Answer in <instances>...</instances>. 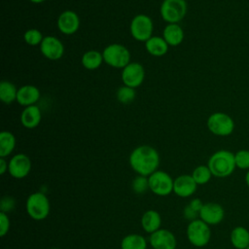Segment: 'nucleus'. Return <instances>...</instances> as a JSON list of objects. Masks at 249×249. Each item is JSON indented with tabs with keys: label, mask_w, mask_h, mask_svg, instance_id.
<instances>
[{
	"label": "nucleus",
	"mask_w": 249,
	"mask_h": 249,
	"mask_svg": "<svg viewBox=\"0 0 249 249\" xmlns=\"http://www.w3.org/2000/svg\"><path fill=\"white\" fill-rule=\"evenodd\" d=\"M186 0H163L160 13L162 19L168 23H178L187 14Z\"/></svg>",
	"instance_id": "0eeeda50"
},
{
	"label": "nucleus",
	"mask_w": 249,
	"mask_h": 249,
	"mask_svg": "<svg viewBox=\"0 0 249 249\" xmlns=\"http://www.w3.org/2000/svg\"><path fill=\"white\" fill-rule=\"evenodd\" d=\"M132 191L137 195L144 194L149 189V180L147 176L137 175L131 183Z\"/></svg>",
	"instance_id": "7c9ffc66"
},
{
	"label": "nucleus",
	"mask_w": 249,
	"mask_h": 249,
	"mask_svg": "<svg viewBox=\"0 0 249 249\" xmlns=\"http://www.w3.org/2000/svg\"><path fill=\"white\" fill-rule=\"evenodd\" d=\"M16 147V137L10 131H2L0 133V158L10 156Z\"/></svg>",
	"instance_id": "393cba45"
},
{
	"label": "nucleus",
	"mask_w": 249,
	"mask_h": 249,
	"mask_svg": "<svg viewBox=\"0 0 249 249\" xmlns=\"http://www.w3.org/2000/svg\"><path fill=\"white\" fill-rule=\"evenodd\" d=\"M186 233L190 243L196 247H204L209 243L211 238L210 226L199 218L189 223Z\"/></svg>",
	"instance_id": "39448f33"
},
{
	"label": "nucleus",
	"mask_w": 249,
	"mask_h": 249,
	"mask_svg": "<svg viewBox=\"0 0 249 249\" xmlns=\"http://www.w3.org/2000/svg\"><path fill=\"white\" fill-rule=\"evenodd\" d=\"M58 30L65 35H72L78 31L80 27L79 16L71 10L62 12L57 18Z\"/></svg>",
	"instance_id": "2eb2a0df"
},
{
	"label": "nucleus",
	"mask_w": 249,
	"mask_h": 249,
	"mask_svg": "<svg viewBox=\"0 0 249 249\" xmlns=\"http://www.w3.org/2000/svg\"><path fill=\"white\" fill-rule=\"evenodd\" d=\"M121 78L124 86L135 89L143 83L145 79V69L142 64L138 62H130L123 69Z\"/></svg>",
	"instance_id": "9d476101"
},
{
	"label": "nucleus",
	"mask_w": 249,
	"mask_h": 249,
	"mask_svg": "<svg viewBox=\"0 0 249 249\" xmlns=\"http://www.w3.org/2000/svg\"><path fill=\"white\" fill-rule=\"evenodd\" d=\"M247 249H249V246H248V247H247Z\"/></svg>",
	"instance_id": "ea45409f"
},
{
	"label": "nucleus",
	"mask_w": 249,
	"mask_h": 249,
	"mask_svg": "<svg viewBox=\"0 0 249 249\" xmlns=\"http://www.w3.org/2000/svg\"><path fill=\"white\" fill-rule=\"evenodd\" d=\"M162 37L168 46H179L184 40V31L178 23H168L162 32Z\"/></svg>",
	"instance_id": "6ab92c4d"
},
{
	"label": "nucleus",
	"mask_w": 249,
	"mask_h": 249,
	"mask_svg": "<svg viewBox=\"0 0 249 249\" xmlns=\"http://www.w3.org/2000/svg\"><path fill=\"white\" fill-rule=\"evenodd\" d=\"M40 98V90L32 85H24L18 89L17 101L19 105L27 107L34 105Z\"/></svg>",
	"instance_id": "f3484780"
},
{
	"label": "nucleus",
	"mask_w": 249,
	"mask_h": 249,
	"mask_svg": "<svg viewBox=\"0 0 249 249\" xmlns=\"http://www.w3.org/2000/svg\"><path fill=\"white\" fill-rule=\"evenodd\" d=\"M40 51L46 58L57 60L61 58L64 53V46L58 38L49 35L44 37L40 45Z\"/></svg>",
	"instance_id": "4468645a"
},
{
	"label": "nucleus",
	"mask_w": 249,
	"mask_h": 249,
	"mask_svg": "<svg viewBox=\"0 0 249 249\" xmlns=\"http://www.w3.org/2000/svg\"><path fill=\"white\" fill-rule=\"evenodd\" d=\"M189 206H190L193 210H195L196 212L199 213L200 209H201L202 206H203V202H202V200H201L200 198H193V199L190 201Z\"/></svg>",
	"instance_id": "f704fd0d"
},
{
	"label": "nucleus",
	"mask_w": 249,
	"mask_h": 249,
	"mask_svg": "<svg viewBox=\"0 0 249 249\" xmlns=\"http://www.w3.org/2000/svg\"><path fill=\"white\" fill-rule=\"evenodd\" d=\"M10 219L7 213L0 212V236L4 237L10 230Z\"/></svg>",
	"instance_id": "473e14b6"
},
{
	"label": "nucleus",
	"mask_w": 249,
	"mask_h": 249,
	"mask_svg": "<svg viewBox=\"0 0 249 249\" xmlns=\"http://www.w3.org/2000/svg\"><path fill=\"white\" fill-rule=\"evenodd\" d=\"M154 24L150 17L144 14H139L135 16L130 22L129 30L131 36L140 42H146L153 35Z\"/></svg>",
	"instance_id": "6e6552de"
},
{
	"label": "nucleus",
	"mask_w": 249,
	"mask_h": 249,
	"mask_svg": "<svg viewBox=\"0 0 249 249\" xmlns=\"http://www.w3.org/2000/svg\"><path fill=\"white\" fill-rule=\"evenodd\" d=\"M198 218L209 226L218 225L225 218L224 207L218 202H205L198 213Z\"/></svg>",
	"instance_id": "9b49d317"
},
{
	"label": "nucleus",
	"mask_w": 249,
	"mask_h": 249,
	"mask_svg": "<svg viewBox=\"0 0 249 249\" xmlns=\"http://www.w3.org/2000/svg\"><path fill=\"white\" fill-rule=\"evenodd\" d=\"M25 207L28 216L35 221L45 220L49 216L51 209L49 198L41 192L29 195L26 199Z\"/></svg>",
	"instance_id": "7ed1b4c3"
},
{
	"label": "nucleus",
	"mask_w": 249,
	"mask_h": 249,
	"mask_svg": "<svg viewBox=\"0 0 249 249\" xmlns=\"http://www.w3.org/2000/svg\"><path fill=\"white\" fill-rule=\"evenodd\" d=\"M18 89L16 86L9 81H2L0 84V99L5 104H11L17 100Z\"/></svg>",
	"instance_id": "a878e982"
},
{
	"label": "nucleus",
	"mask_w": 249,
	"mask_h": 249,
	"mask_svg": "<svg viewBox=\"0 0 249 249\" xmlns=\"http://www.w3.org/2000/svg\"><path fill=\"white\" fill-rule=\"evenodd\" d=\"M230 240L235 249H247L249 246V231L243 226H236L230 233Z\"/></svg>",
	"instance_id": "412c9836"
},
{
	"label": "nucleus",
	"mask_w": 249,
	"mask_h": 249,
	"mask_svg": "<svg viewBox=\"0 0 249 249\" xmlns=\"http://www.w3.org/2000/svg\"><path fill=\"white\" fill-rule=\"evenodd\" d=\"M129 165L138 174L149 177L158 170L160 155L158 151L149 145L136 147L129 155Z\"/></svg>",
	"instance_id": "f257e3e1"
},
{
	"label": "nucleus",
	"mask_w": 249,
	"mask_h": 249,
	"mask_svg": "<svg viewBox=\"0 0 249 249\" xmlns=\"http://www.w3.org/2000/svg\"><path fill=\"white\" fill-rule=\"evenodd\" d=\"M244 180H245L246 186H247L248 189H249V170H247V172H246V174H245V177H244Z\"/></svg>",
	"instance_id": "e433bc0d"
},
{
	"label": "nucleus",
	"mask_w": 249,
	"mask_h": 249,
	"mask_svg": "<svg viewBox=\"0 0 249 249\" xmlns=\"http://www.w3.org/2000/svg\"><path fill=\"white\" fill-rule=\"evenodd\" d=\"M30 2H32V3H34V4H40V3H43V2H45L46 0H29Z\"/></svg>",
	"instance_id": "4c0bfd02"
},
{
	"label": "nucleus",
	"mask_w": 249,
	"mask_h": 249,
	"mask_svg": "<svg viewBox=\"0 0 249 249\" xmlns=\"http://www.w3.org/2000/svg\"><path fill=\"white\" fill-rule=\"evenodd\" d=\"M150 245L153 249H176L177 240L172 231L160 229L150 234Z\"/></svg>",
	"instance_id": "ddd939ff"
},
{
	"label": "nucleus",
	"mask_w": 249,
	"mask_h": 249,
	"mask_svg": "<svg viewBox=\"0 0 249 249\" xmlns=\"http://www.w3.org/2000/svg\"><path fill=\"white\" fill-rule=\"evenodd\" d=\"M42 119L41 110L37 105L25 107L20 114V123L26 128H35L39 125Z\"/></svg>",
	"instance_id": "a211bd4d"
},
{
	"label": "nucleus",
	"mask_w": 249,
	"mask_h": 249,
	"mask_svg": "<svg viewBox=\"0 0 249 249\" xmlns=\"http://www.w3.org/2000/svg\"><path fill=\"white\" fill-rule=\"evenodd\" d=\"M121 249H147V240L140 234L130 233L122 239Z\"/></svg>",
	"instance_id": "b1692460"
},
{
	"label": "nucleus",
	"mask_w": 249,
	"mask_h": 249,
	"mask_svg": "<svg viewBox=\"0 0 249 249\" xmlns=\"http://www.w3.org/2000/svg\"><path fill=\"white\" fill-rule=\"evenodd\" d=\"M207 165L213 176L226 178L231 175L236 168L234 153L229 150H219L210 156Z\"/></svg>",
	"instance_id": "f03ea898"
},
{
	"label": "nucleus",
	"mask_w": 249,
	"mask_h": 249,
	"mask_svg": "<svg viewBox=\"0 0 249 249\" xmlns=\"http://www.w3.org/2000/svg\"><path fill=\"white\" fill-rule=\"evenodd\" d=\"M191 175L197 185H204V184L208 183L210 181L211 177L213 176L207 164L206 165L201 164V165L196 166L193 170Z\"/></svg>",
	"instance_id": "bb28decb"
},
{
	"label": "nucleus",
	"mask_w": 249,
	"mask_h": 249,
	"mask_svg": "<svg viewBox=\"0 0 249 249\" xmlns=\"http://www.w3.org/2000/svg\"><path fill=\"white\" fill-rule=\"evenodd\" d=\"M8 166H9V162H7L5 158H0V174L1 175L5 174V172L8 170Z\"/></svg>",
	"instance_id": "c9c22d12"
},
{
	"label": "nucleus",
	"mask_w": 249,
	"mask_h": 249,
	"mask_svg": "<svg viewBox=\"0 0 249 249\" xmlns=\"http://www.w3.org/2000/svg\"><path fill=\"white\" fill-rule=\"evenodd\" d=\"M160 225L161 217L158 211L150 209L143 213L141 217V226L146 232L151 234L157 231L160 229Z\"/></svg>",
	"instance_id": "aec40b11"
},
{
	"label": "nucleus",
	"mask_w": 249,
	"mask_h": 249,
	"mask_svg": "<svg viewBox=\"0 0 249 249\" xmlns=\"http://www.w3.org/2000/svg\"><path fill=\"white\" fill-rule=\"evenodd\" d=\"M183 215H184V218L187 219V220H189L190 222H191V221H194V220H196V219H198V218H197V217H198V213L196 212L195 210H193V209L189 206V204H188L187 206H185V208H184V210H183Z\"/></svg>",
	"instance_id": "72a5a7b5"
},
{
	"label": "nucleus",
	"mask_w": 249,
	"mask_h": 249,
	"mask_svg": "<svg viewBox=\"0 0 249 249\" xmlns=\"http://www.w3.org/2000/svg\"><path fill=\"white\" fill-rule=\"evenodd\" d=\"M15 206H16V200L14 199V197L10 196H5L1 198V201H0L1 212L8 213L12 211L15 208Z\"/></svg>",
	"instance_id": "2f4dec72"
},
{
	"label": "nucleus",
	"mask_w": 249,
	"mask_h": 249,
	"mask_svg": "<svg viewBox=\"0 0 249 249\" xmlns=\"http://www.w3.org/2000/svg\"><path fill=\"white\" fill-rule=\"evenodd\" d=\"M168 44L160 36H152L149 40L145 42L146 51L154 56H162L168 52Z\"/></svg>",
	"instance_id": "4be33fe9"
},
{
	"label": "nucleus",
	"mask_w": 249,
	"mask_h": 249,
	"mask_svg": "<svg viewBox=\"0 0 249 249\" xmlns=\"http://www.w3.org/2000/svg\"><path fill=\"white\" fill-rule=\"evenodd\" d=\"M207 128L211 133L217 136H228L234 129V122L232 118L223 112H215L211 114L206 122Z\"/></svg>",
	"instance_id": "423d86ee"
},
{
	"label": "nucleus",
	"mask_w": 249,
	"mask_h": 249,
	"mask_svg": "<svg viewBox=\"0 0 249 249\" xmlns=\"http://www.w3.org/2000/svg\"><path fill=\"white\" fill-rule=\"evenodd\" d=\"M234 160L237 168L241 170H249V150H238L234 153Z\"/></svg>",
	"instance_id": "c756f323"
},
{
	"label": "nucleus",
	"mask_w": 249,
	"mask_h": 249,
	"mask_svg": "<svg viewBox=\"0 0 249 249\" xmlns=\"http://www.w3.org/2000/svg\"><path fill=\"white\" fill-rule=\"evenodd\" d=\"M116 96L119 102L123 104H129L132 102L136 96L135 89L133 88L127 87V86H122L118 89L116 92Z\"/></svg>",
	"instance_id": "cd10ccee"
},
{
	"label": "nucleus",
	"mask_w": 249,
	"mask_h": 249,
	"mask_svg": "<svg viewBox=\"0 0 249 249\" xmlns=\"http://www.w3.org/2000/svg\"><path fill=\"white\" fill-rule=\"evenodd\" d=\"M104 62L109 66L124 69L130 63V53L128 49L121 44H110L102 52Z\"/></svg>",
	"instance_id": "20e7f679"
},
{
	"label": "nucleus",
	"mask_w": 249,
	"mask_h": 249,
	"mask_svg": "<svg viewBox=\"0 0 249 249\" xmlns=\"http://www.w3.org/2000/svg\"><path fill=\"white\" fill-rule=\"evenodd\" d=\"M23 39L25 43L29 46H38L41 45L44 37L41 31H39L36 28H31L24 32Z\"/></svg>",
	"instance_id": "c85d7f7f"
},
{
	"label": "nucleus",
	"mask_w": 249,
	"mask_h": 249,
	"mask_svg": "<svg viewBox=\"0 0 249 249\" xmlns=\"http://www.w3.org/2000/svg\"><path fill=\"white\" fill-rule=\"evenodd\" d=\"M31 160L25 154H17L9 160L8 171L15 179H22L31 171Z\"/></svg>",
	"instance_id": "f8f14e48"
},
{
	"label": "nucleus",
	"mask_w": 249,
	"mask_h": 249,
	"mask_svg": "<svg viewBox=\"0 0 249 249\" xmlns=\"http://www.w3.org/2000/svg\"><path fill=\"white\" fill-rule=\"evenodd\" d=\"M149 189L151 192L160 196H165L173 192L174 179L162 170H157L148 177Z\"/></svg>",
	"instance_id": "1a4fd4ad"
},
{
	"label": "nucleus",
	"mask_w": 249,
	"mask_h": 249,
	"mask_svg": "<svg viewBox=\"0 0 249 249\" xmlns=\"http://www.w3.org/2000/svg\"><path fill=\"white\" fill-rule=\"evenodd\" d=\"M51 249H58V248H51Z\"/></svg>",
	"instance_id": "58836bf2"
},
{
	"label": "nucleus",
	"mask_w": 249,
	"mask_h": 249,
	"mask_svg": "<svg viewBox=\"0 0 249 249\" xmlns=\"http://www.w3.org/2000/svg\"><path fill=\"white\" fill-rule=\"evenodd\" d=\"M197 189V184L192 175L183 174L174 179L173 193L180 197H189L193 196Z\"/></svg>",
	"instance_id": "dca6fc26"
},
{
	"label": "nucleus",
	"mask_w": 249,
	"mask_h": 249,
	"mask_svg": "<svg viewBox=\"0 0 249 249\" xmlns=\"http://www.w3.org/2000/svg\"><path fill=\"white\" fill-rule=\"evenodd\" d=\"M103 61L102 53L96 50H89L86 52L81 59L82 65L88 70H95L99 68Z\"/></svg>",
	"instance_id": "5701e85b"
}]
</instances>
